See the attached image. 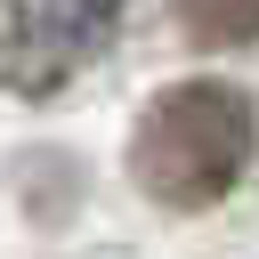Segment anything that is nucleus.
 I'll return each instance as SVG.
<instances>
[{"label": "nucleus", "instance_id": "f257e3e1", "mask_svg": "<svg viewBox=\"0 0 259 259\" xmlns=\"http://www.w3.org/2000/svg\"><path fill=\"white\" fill-rule=\"evenodd\" d=\"M251 146H259V121H251L243 89H227V81H178V89H162L138 113L130 178L154 202H170V210H202V202H219L251 170Z\"/></svg>", "mask_w": 259, "mask_h": 259}, {"label": "nucleus", "instance_id": "f03ea898", "mask_svg": "<svg viewBox=\"0 0 259 259\" xmlns=\"http://www.w3.org/2000/svg\"><path fill=\"white\" fill-rule=\"evenodd\" d=\"M121 24V0H0V89L40 97L73 81Z\"/></svg>", "mask_w": 259, "mask_h": 259}, {"label": "nucleus", "instance_id": "7ed1b4c3", "mask_svg": "<svg viewBox=\"0 0 259 259\" xmlns=\"http://www.w3.org/2000/svg\"><path fill=\"white\" fill-rule=\"evenodd\" d=\"M178 16H186V32H194L202 49H243V40H259V0H178Z\"/></svg>", "mask_w": 259, "mask_h": 259}]
</instances>
